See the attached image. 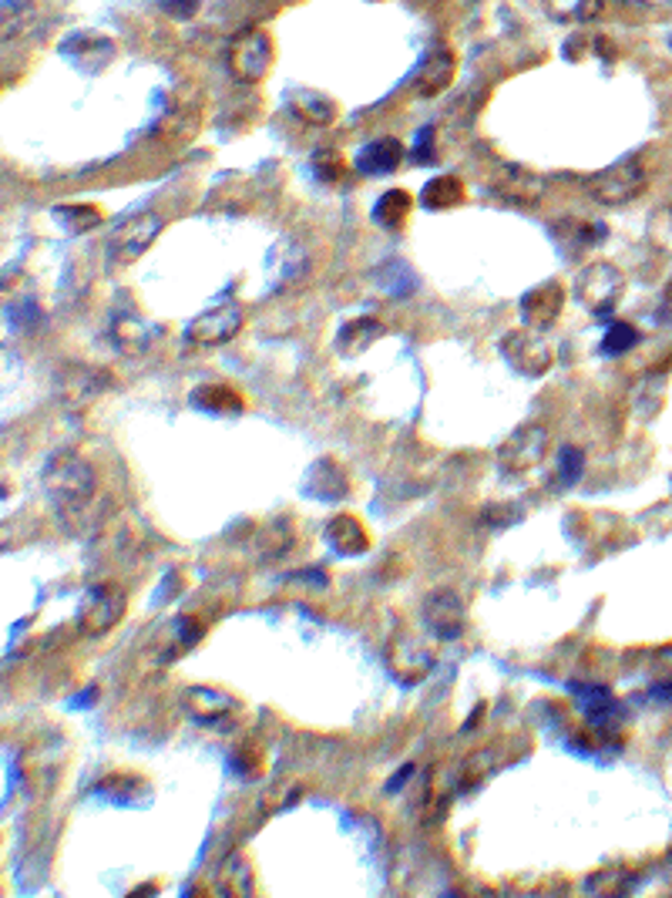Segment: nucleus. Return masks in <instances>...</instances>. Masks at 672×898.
Segmentation results:
<instances>
[{"label": "nucleus", "instance_id": "obj_25", "mask_svg": "<svg viewBox=\"0 0 672 898\" xmlns=\"http://www.w3.org/2000/svg\"><path fill=\"white\" fill-rule=\"evenodd\" d=\"M377 336H384V323L374 316H360V320H350L340 333H336V347H340L344 357H357L377 341Z\"/></svg>", "mask_w": 672, "mask_h": 898}, {"label": "nucleus", "instance_id": "obj_36", "mask_svg": "<svg viewBox=\"0 0 672 898\" xmlns=\"http://www.w3.org/2000/svg\"><path fill=\"white\" fill-rule=\"evenodd\" d=\"M115 336H119V344H122L129 354H139V351L149 344V330H145L139 320H129V316H125V320H122V316L115 320Z\"/></svg>", "mask_w": 672, "mask_h": 898}, {"label": "nucleus", "instance_id": "obj_41", "mask_svg": "<svg viewBox=\"0 0 672 898\" xmlns=\"http://www.w3.org/2000/svg\"><path fill=\"white\" fill-rule=\"evenodd\" d=\"M410 774H414V764H407L400 774H394V780L387 784V791H390V795H397V791L404 788V784H407V777H410Z\"/></svg>", "mask_w": 672, "mask_h": 898}, {"label": "nucleus", "instance_id": "obj_17", "mask_svg": "<svg viewBox=\"0 0 672 898\" xmlns=\"http://www.w3.org/2000/svg\"><path fill=\"white\" fill-rule=\"evenodd\" d=\"M64 54L71 58V64L84 74H101L111 61H115L119 48L115 41H108L101 34H78L64 44Z\"/></svg>", "mask_w": 672, "mask_h": 898}, {"label": "nucleus", "instance_id": "obj_15", "mask_svg": "<svg viewBox=\"0 0 672 898\" xmlns=\"http://www.w3.org/2000/svg\"><path fill=\"white\" fill-rule=\"evenodd\" d=\"M182 707L189 710L192 720L215 727V724H226V720L233 717L236 700H233L230 694L215 690V687H189V690L182 694Z\"/></svg>", "mask_w": 672, "mask_h": 898}, {"label": "nucleus", "instance_id": "obj_28", "mask_svg": "<svg viewBox=\"0 0 672 898\" xmlns=\"http://www.w3.org/2000/svg\"><path fill=\"white\" fill-rule=\"evenodd\" d=\"M635 881H639V875L629 871L625 865H609V868H599L595 875L586 878V891L589 895H625Z\"/></svg>", "mask_w": 672, "mask_h": 898}, {"label": "nucleus", "instance_id": "obj_37", "mask_svg": "<svg viewBox=\"0 0 672 898\" xmlns=\"http://www.w3.org/2000/svg\"><path fill=\"white\" fill-rule=\"evenodd\" d=\"M649 236H652V243H655L662 253L672 256V209H662V212L652 215V222H649Z\"/></svg>", "mask_w": 672, "mask_h": 898}, {"label": "nucleus", "instance_id": "obj_30", "mask_svg": "<svg viewBox=\"0 0 672 898\" xmlns=\"http://www.w3.org/2000/svg\"><path fill=\"white\" fill-rule=\"evenodd\" d=\"M501 747L498 744H491V747H485V750H478V754H471V760L465 764V770H461V788L468 791V788H478V784H485L498 767H501Z\"/></svg>", "mask_w": 672, "mask_h": 898}, {"label": "nucleus", "instance_id": "obj_11", "mask_svg": "<svg viewBox=\"0 0 672 898\" xmlns=\"http://www.w3.org/2000/svg\"><path fill=\"white\" fill-rule=\"evenodd\" d=\"M420 613H424V626L444 643H451L465 633V603L455 589H434L424 599Z\"/></svg>", "mask_w": 672, "mask_h": 898}, {"label": "nucleus", "instance_id": "obj_31", "mask_svg": "<svg viewBox=\"0 0 672 898\" xmlns=\"http://www.w3.org/2000/svg\"><path fill=\"white\" fill-rule=\"evenodd\" d=\"M98 791H101V795H111V798L122 801V805H139V801L149 795L145 780H142V777H129V774H111V777H104Z\"/></svg>", "mask_w": 672, "mask_h": 898}, {"label": "nucleus", "instance_id": "obj_26", "mask_svg": "<svg viewBox=\"0 0 672 898\" xmlns=\"http://www.w3.org/2000/svg\"><path fill=\"white\" fill-rule=\"evenodd\" d=\"M410 212H414V195L404 192V189H390V192H384L377 199L374 222H377V226H384V230H400Z\"/></svg>", "mask_w": 672, "mask_h": 898}, {"label": "nucleus", "instance_id": "obj_34", "mask_svg": "<svg viewBox=\"0 0 672 898\" xmlns=\"http://www.w3.org/2000/svg\"><path fill=\"white\" fill-rule=\"evenodd\" d=\"M309 169L319 182H340L347 165H344V155L333 152V149H316L313 159H309Z\"/></svg>", "mask_w": 672, "mask_h": 898}, {"label": "nucleus", "instance_id": "obj_10", "mask_svg": "<svg viewBox=\"0 0 672 898\" xmlns=\"http://www.w3.org/2000/svg\"><path fill=\"white\" fill-rule=\"evenodd\" d=\"M548 455V431L541 424H528V427H518L501 447H498V465L505 472H531L544 462Z\"/></svg>", "mask_w": 672, "mask_h": 898}, {"label": "nucleus", "instance_id": "obj_14", "mask_svg": "<svg viewBox=\"0 0 672 898\" xmlns=\"http://www.w3.org/2000/svg\"><path fill=\"white\" fill-rule=\"evenodd\" d=\"M286 104L303 125L329 129L336 119H340V104H336L326 91H316V88H293Z\"/></svg>", "mask_w": 672, "mask_h": 898}, {"label": "nucleus", "instance_id": "obj_12", "mask_svg": "<svg viewBox=\"0 0 672 898\" xmlns=\"http://www.w3.org/2000/svg\"><path fill=\"white\" fill-rule=\"evenodd\" d=\"M562 310H566V286L558 280H544L521 296V320L531 330H548L562 316Z\"/></svg>", "mask_w": 672, "mask_h": 898}, {"label": "nucleus", "instance_id": "obj_27", "mask_svg": "<svg viewBox=\"0 0 672 898\" xmlns=\"http://www.w3.org/2000/svg\"><path fill=\"white\" fill-rule=\"evenodd\" d=\"M562 51H566V61H586V58L615 61V44L602 34H586V31H576Z\"/></svg>", "mask_w": 672, "mask_h": 898}, {"label": "nucleus", "instance_id": "obj_3", "mask_svg": "<svg viewBox=\"0 0 672 898\" xmlns=\"http://www.w3.org/2000/svg\"><path fill=\"white\" fill-rule=\"evenodd\" d=\"M645 185H649L645 169H642L639 162L625 159V162H615V165H609V169L595 172V175L589 179V185H586V189H589V195H592L599 205L619 209V205L635 202V199L645 192Z\"/></svg>", "mask_w": 672, "mask_h": 898}, {"label": "nucleus", "instance_id": "obj_39", "mask_svg": "<svg viewBox=\"0 0 672 898\" xmlns=\"http://www.w3.org/2000/svg\"><path fill=\"white\" fill-rule=\"evenodd\" d=\"M414 159H417L420 165H430V162H434V132H430V129H424V132L417 135Z\"/></svg>", "mask_w": 672, "mask_h": 898}, {"label": "nucleus", "instance_id": "obj_4", "mask_svg": "<svg viewBox=\"0 0 672 898\" xmlns=\"http://www.w3.org/2000/svg\"><path fill=\"white\" fill-rule=\"evenodd\" d=\"M122 616H125V593H122L119 586H111V583L91 586V589L81 596L78 613H74L78 629H81L84 636H91V639L111 633V629H115V626L122 623Z\"/></svg>", "mask_w": 672, "mask_h": 898}, {"label": "nucleus", "instance_id": "obj_18", "mask_svg": "<svg viewBox=\"0 0 672 898\" xmlns=\"http://www.w3.org/2000/svg\"><path fill=\"white\" fill-rule=\"evenodd\" d=\"M202 119V98L192 91V88H182L172 101V108H165V115H162V132L165 139H189L195 132Z\"/></svg>", "mask_w": 672, "mask_h": 898}, {"label": "nucleus", "instance_id": "obj_20", "mask_svg": "<svg viewBox=\"0 0 672 898\" xmlns=\"http://www.w3.org/2000/svg\"><path fill=\"white\" fill-rule=\"evenodd\" d=\"M326 542L340 555H364L370 548V532L354 515H336L326 525Z\"/></svg>", "mask_w": 672, "mask_h": 898}, {"label": "nucleus", "instance_id": "obj_16", "mask_svg": "<svg viewBox=\"0 0 672 898\" xmlns=\"http://www.w3.org/2000/svg\"><path fill=\"white\" fill-rule=\"evenodd\" d=\"M455 71H458V58L455 51H447V48H437L430 51L420 68L414 71V91L420 98H437L447 84L455 81Z\"/></svg>", "mask_w": 672, "mask_h": 898}, {"label": "nucleus", "instance_id": "obj_22", "mask_svg": "<svg viewBox=\"0 0 672 898\" xmlns=\"http://www.w3.org/2000/svg\"><path fill=\"white\" fill-rule=\"evenodd\" d=\"M189 401H192V407L208 411V414H240L243 411V394L230 384H218V381L195 387Z\"/></svg>", "mask_w": 672, "mask_h": 898}, {"label": "nucleus", "instance_id": "obj_44", "mask_svg": "<svg viewBox=\"0 0 672 898\" xmlns=\"http://www.w3.org/2000/svg\"><path fill=\"white\" fill-rule=\"evenodd\" d=\"M669 48H672V38H669Z\"/></svg>", "mask_w": 672, "mask_h": 898}, {"label": "nucleus", "instance_id": "obj_40", "mask_svg": "<svg viewBox=\"0 0 672 898\" xmlns=\"http://www.w3.org/2000/svg\"><path fill=\"white\" fill-rule=\"evenodd\" d=\"M179 633H182V643L192 646V643L205 633V626H202V623H192V616H182V619H179Z\"/></svg>", "mask_w": 672, "mask_h": 898}, {"label": "nucleus", "instance_id": "obj_1", "mask_svg": "<svg viewBox=\"0 0 672 898\" xmlns=\"http://www.w3.org/2000/svg\"><path fill=\"white\" fill-rule=\"evenodd\" d=\"M41 485L48 492V498L54 502L58 512H78L91 502L94 488H98V478H94V468L74 455V452H61L48 462L44 475H41Z\"/></svg>", "mask_w": 672, "mask_h": 898}, {"label": "nucleus", "instance_id": "obj_38", "mask_svg": "<svg viewBox=\"0 0 672 898\" xmlns=\"http://www.w3.org/2000/svg\"><path fill=\"white\" fill-rule=\"evenodd\" d=\"M198 4H202V0H159V8H162L169 18H175V21H189V18H195Z\"/></svg>", "mask_w": 672, "mask_h": 898}, {"label": "nucleus", "instance_id": "obj_43", "mask_svg": "<svg viewBox=\"0 0 672 898\" xmlns=\"http://www.w3.org/2000/svg\"><path fill=\"white\" fill-rule=\"evenodd\" d=\"M662 313H665V316L672 320V286L665 290V300H662Z\"/></svg>", "mask_w": 672, "mask_h": 898}, {"label": "nucleus", "instance_id": "obj_32", "mask_svg": "<svg viewBox=\"0 0 672 898\" xmlns=\"http://www.w3.org/2000/svg\"><path fill=\"white\" fill-rule=\"evenodd\" d=\"M222 891L230 895H253V868L243 855H233L222 865Z\"/></svg>", "mask_w": 672, "mask_h": 898}, {"label": "nucleus", "instance_id": "obj_23", "mask_svg": "<svg viewBox=\"0 0 672 898\" xmlns=\"http://www.w3.org/2000/svg\"><path fill=\"white\" fill-rule=\"evenodd\" d=\"M544 11L558 24H576L586 28L602 18L605 0H544Z\"/></svg>", "mask_w": 672, "mask_h": 898}, {"label": "nucleus", "instance_id": "obj_19", "mask_svg": "<svg viewBox=\"0 0 672 898\" xmlns=\"http://www.w3.org/2000/svg\"><path fill=\"white\" fill-rule=\"evenodd\" d=\"M350 492V482L344 475V468L336 465L333 458H323L309 468V478H306V495L319 498V502H340L347 498Z\"/></svg>", "mask_w": 672, "mask_h": 898}, {"label": "nucleus", "instance_id": "obj_7", "mask_svg": "<svg viewBox=\"0 0 672 898\" xmlns=\"http://www.w3.org/2000/svg\"><path fill=\"white\" fill-rule=\"evenodd\" d=\"M501 354L525 377H544L551 371V364H554V347L544 341L541 330H531V326L505 333Z\"/></svg>", "mask_w": 672, "mask_h": 898}, {"label": "nucleus", "instance_id": "obj_33", "mask_svg": "<svg viewBox=\"0 0 672 898\" xmlns=\"http://www.w3.org/2000/svg\"><path fill=\"white\" fill-rule=\"evenodd\" d=\"M635 344H639V330H635L632 323L615 320V323H609V330H605V336H602L599 351H602L605 357H622V354L632 351Z\"/></svg>", "mask_w": 672, "mask_h": 898}, {"label": "nucleus", "instance_id": "obj_2", "mask_svg": "<svg viewBox=\"0 0 672 898\" xmlns=\"http://www.w3.org/2000/svg\"><path fill=\"white\" fill-rule=\"evenodd\" d=\"M230 74L240 84H259L273 68V38L263 28H246L230 41Z\"/></svg>", "mask_w": 672, "mask_h": 898}, {"label": "nucleus", "instance_id": "obj_35", "mask_svg": "<svg viewBox=\"0 0 672 898\" xmlns=\"http://www.w3.org/2000/svg\"><path fill=\"white\" fill-rule=\"evenodd\" d=\"M558 478H562V485H576L586 472V455L579 452V447L566 444V447H558Z\"/></svg>", "mask_w": 672, "mask_h": 898}, {"label": "nucleus", "instance_id": "obj_6", "mask_svg": "<svg viewBox=\"0 0 672 898\" xmlns=\"http://www.w3.org/2000/svg\"><path fill=\"white\" fill-rule=\"evenodd\" d=\"M622 290H625V276L619 266L612 263H592L582 270V276L576 280V296L579 303L595 313V316H609L619 300H622Z\"/></svg>", "mask_w": 672, "mask_h": 898}, {"label": "nucleus", "instance_id": "obj_5", "mask_svg": "<svg viewBox=\"0 0 672 898\" xmlns=\"http://www.w3.org/2000/svg\"><path fill=\"white\" fill-rule=\"evenodd\" d=\"M162 233V215L155 212H135L132 219H125L122 226L111 233L108 240V260L115 266H129L135 260H142L149 253V246L159 240Z\"/></svg>", "mask_w": 672, "mask_h": 898}, {"label": "nucleus", "instance_id": "obj_8", "mask_svg": "<svg viewBox=\"0 0 672 898\" xmlns=\"http://www.w3.org/2000/svg\"><path fill=\"white\" fill-rule=\"evenodd\" d=\"M240 330H243V306L230 300V303H218V306L198 313L185 326V341L192 347H222V344H230Z\"/></svg>", "mask_w": 672, "mask_h": 898}, {"label": "nucleus", "instance_id": "obj_29", "mask_svg": "<svg viewBox=\"0 0 672 898\" xmlns=\"http://www.w3.org/2000/svg\"><path fill=\"white\" fill-rule=\"evenodd\" d=\"M54 222L64 230V233H88L101 222V209L98 205H84V202H71V205H58L54 212Z\"/></svg>", "mask_w": 672, "mask_h": 898}, {"label": "nucleus", "instance_id": "obj_24", "mask_svg": "<svg viewBox=\"0 0 672 898\" xmlns=\"http://www.w3.org/2000/svg\"><path fill=\"white\" fill-rule=\"evenodd\" d=\"M468 199V189L458 175H437L430 179L424 189H420V205L430 209V212H444V209H455Z\"/></svg>", "mask_w": 672, "mask_h": 898}, {"label": "nucleus", "instance_id": "obj_42", "mask_svg": "<svg viewBox=\"0 0 672 898\" xmlns=\"http://www.w3.org/2000/svg\"><path fill=\"white\" fill-rule=\"evenodd\" d=\"M655 663H659L662 669H669V673H672V643H669L665 649H659V653H655Z\"/></svg>", "mask_w": 672, "mask_h": 898}, {"label": "nucleus", "instance_id": "obj_13", "mask_svg": "<svg viewBox=\"0 0 672 898\" xmlns=\"http://www.w3.org/2000/svg\"><path fill=\"white\" fill-rule=\"evenodd\" d=\"M387 659L404 680H424L434 666V649L424 639H417L410 629H397V636L387 646Z\"/></svg>", "mask_w": 672, "mask_h": 898}, {"label": "nucleus", "instance_id": "obj_21", "mask_svg": "<svg viewBox=\"0 0 672 898\" xmlns=\"http://www.w3.org/2000/svg\"><path fill=\"white\" fill-rule=\"evenodd\" d=\"M400 162H404V142H397V139H377V142L364 145L357 155V169L364 175H387Z\"/></svg>", "mask_w": 672, "mask_h": 898}, {"label": "nucleus", "instance_id": "obj_45", "mask_svg": "<svg viewBox=\"0 0 672 898\" xmlns=\"http://www.w3.org/2000/svg\"><path fill=\"white\" fill-rule=\"evenodd\" d=\"M669 488H672V478H669Z\"/></svg>", "mask_w": 672, "mask_h": 898}, {"label": "nucleus", "instance_id": "obj_9", "mask_svg": "<svg viewBox=\"0 0 672 898\" xmlns=\"http://www.w3.org/2000/svg\"><path fill=\"white\" fill-rule=\"evenodd\" d=\"M544 189H548V182H544L538 172H531V169H525V165H518V162H501V165H495L491 192H495L498 199L511 202V205L531 209V205H538V202L544 199Z\"/></svg>", "mask_w": 672, "mask_h": 898}]
</instances>
